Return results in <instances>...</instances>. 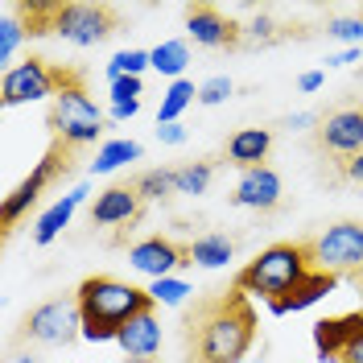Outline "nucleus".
<instances>
[{"label": "nucleus", "instance_id": "f257e3e1", "mask_svg": "<svg viewBox=\"0 0 363 363\" xmlns=\"http://www.w3.org/2000/svg\"><path fill=\"white\" fill-rule=\"evenodd\" d=\"M256 342V310L240 289L199 297L186 314V351L190 363H240Z\"/></svg>", "mask_w": 363, "mask_h": 363}, {"label": "nucleus", "instance_id": "f03ea898", "mask_svg": "<svg viewBox=\"0 0 363 363\" xmlns=\"http://www.w3.org/2000/svg\"><path fill=\"white\" fill-rule=\"evenodd\" d=\"M74 297H79V310H83V339H91V342L120 339V330L133 318L149 314L157 306L149 289L124 285L116 277H87L74 289Z\"/></svg>", "mask_w": 363, "mask_h": 363}, {"label": "nucleus", "instance_id": "7ed1b4c3", "mask_svg": "<svg viewBox=\"0 0 363 363\" xmlns=\"http://www.w3.org/2000/svg\"><path fill=\"white\" fill-rule=\"evenodd\" d=\"M50 140H62L67 149H83L104 136V112L87 95V74L74 67H58V95L45 116Z\"/></svg>", "mask_w": 363, "mask_h": 363}, {"label": "nucleus", "instance_id": "20e7f679", "mask_svg": "<svg viewBox=\"0 0 363 363\" xmlns=\"http://www.w3.org/2000/svg\"><path fill=\"white\" fill-rule=\"evenodd\" d=\"M314 269V252H310V240H285V244H272L264 248L252 264L235 272V281H231V289H240V294L248 297H264V301H277L281 294H289L297 281L306 277V272Z\"/></svg>", "mask_w": 363, "mask_h": 363}, {"label": "nucleus", "instance_id": "39448f33", "mask_svg": "<svg viewBox=\"0 0 363 363\" xmlns=\"http://www.w3.org/2000/svg\"><path fill=\"white\" fill-rule=\"evenodd\" d=\"M70 161H74V149H67L62 140H50V149H45V157L33 165V174H29L21 186H13V190L4 194V206H0V227H4V235H13L17 219H21L38 199H42L45 186H54L58 178H67Z\"/></svg>", "mask_w": 363, "mask_h": 363}, {"label": "nucleus", "instance_id": "423d86ee", "mask_svg": "<svg viewBox=\"0 0 363 363\" xmlns=\"http://www.w3.org/2000/svg\"><path fill=\"white\" fill-rule=\"evenodd\" d=\"M50 33H58L70 45H99L112 33H120V13L112 4H87V0H54Z\"/></svg>", "mask_w": 363, "mask_h": 363}, {"label": "nucleus", "instance_id": "0eeeda50", "mask_svg": "<svg viewBox=\"0 0 363 363\" xmlns=\"http://www.w3.org/2000/svg\"><path fill=\"white\" fill-rule=\"evenodd\" d=\"M25 342H50V347H67V342L83 339V310H79V297L62 294L50 297L42 306H33L29 314L21 318V330H17Z\"/></svg>", "mask_w": 363, "mask_h": 363}, {"label": "nucleus", "instance_id": "6e6552de", "mask_svg": "<svg viewBox=\"0 0 363 363\" xmlns=\"http://www.w3.org/2000/svg\"><path fill=\"white\" fill-rule=\"evenodd\" d=\"M314 252V269H326L335 277H359L363 272V223L347 219V223L326 227L322 235L310 240Z\"/></svg>", "mask_w": 363, "mask_h": 363}, {"label": "nucleus", "instance_id": "1a4fd4ad", "mask_svg": "<svg viewBox=\"0 0 363 363\" xmlns=\"http://www.w3.org/2000/svg\"><path fill=\"white\" fill-rule=\"evenodd\" d=\"M45 95H58V67L45 62V58H25L17 67L4 70L0 79V104L4 108H17V104H33Z\"/></svg>", "mask_w": 363, "mask_h": 363}, {"label": "nucleus", "instance_id": "9d476101", "mask_svg": "<svg viewBox=\"0 0 363 363\" xmlns=\"http://www.w3.org/2000/svg\"><path fill=\"white\" fill-rule=\"evenodd\" d=\"M318 145L342 161L359 157L363 153V104H351V108L322 116L318 120Z\"/></svg>", "mask_w": 363, "mask_h": 363}, {"label": "nucleus", "instance_id": "9b49d317", "mask_svg": "<svg viewBox=\"0 0 363 363\" xmlns=\"http://www.w3.org/2000/svg\"><path fill=\"white\" fill-rule=\"evenodd\" d=\"M186 29L206 50H240L244 45V25L223 17L215 4H190L186 9Z\"/></svg>", "mask_w": 363, "mask_h": 363}, {"label": "nucleus", "instance_id": "f8f14e48", "mask_svg": "<svg viewBox=\"0 0 363 363\" xmlns=\"http://www.w3.org/2000/svg\"><path fill=\"white\" fill-rule=\"evenodd\" d=\"M128 260H133L136 272H145V277H153V281H161V277H169L174 269H186V264H190L186 244H178V240H165V235H149V240L133 244Z\"/></svg>", "mask_w": 363, "mask_h": 363}, {"label": "nucleus", "instance_id": "ddd939ff", "mask_svg": "<svg viewBox=\"0 0 363 363\" xmlns=\"http://www.w3.org/2000/svg\"><path fill=\"white\" fill-rule=\"evenodd\" d=\"M140 211H145V203H140V194L133 190V182L128 186H108L95 203H91V223L95 227H133L136 219H140Z\"/></svg>", "mask_w": 363, "mask_h": 363}, {"label": "nucleus", "instance_id": "4468645a", "mask_svg": "<svg viewBox=\"0 0 363 363\" xmlns=\"http://www.w3.org/2000/svg\"><path fill=\"white\" fill-rule=\"evenodd\" d=\"M335 285H339V277L326 269H310L301 281H297L289 294H281L277 301H269L272 314H297V310H310V306H318L322 297L335 294Z\"/></svg>", "mask_w": 363, "mask_h": 363}, {"label": "nucleus", "instance_id": "2eb2a0df", "mask_svg": "<svg viewBox=\"0 0 363 363\" xmlns=\"http://www.w3.org/2000/svg\"><path fill=\"white\" fill-rule=\"evenodd\" d=\"M231 203L252 206V211H272V206L281 203V178H277V169H269V165L244 169V178H240V186H235Z\"/></svg>", "mask_w": 363, "mask_h": 363}, {"label": "nucleus", "instance_id": "dca6fc26", "mask_svg": "<svg viewBox=\"0 0 363 363\" xmlns=\"http://www.w3.org/2000/svg\"><path fill=\"white\" fill-rule=\"evenodd\" d=\"M363 326V310L355 314H339V318H322L314 322V347H318V359L326 363H339L342 347L355 339V330Z\"/></svg>", "mask_w": 363, "mask_h": 363}, {"label": "nucleus", "instance_id": "f3484780", "mask_svg": "<svg viewBox=\"0 0 363 363\" xmlns=\"http://www.w3.org/2000/svg\"><path fill=\"white\" fill-rule=\"evenodd\" d=\"M269 153H272V128H240V133H231V140H227V161L240 165V169L264 165Z\"/></svg>", "mask_w": 363, "mask_h": 363}, {"label": "nucleus", "instance_id": "a211bd4d", "mask_svg": "<svg viewBox=\"0 0 363 363\" xmlns=\"http://www.w3.org/2000/svg\"><path fill=\"white\" fill-rule=\"evenodd\" d=\"M120 347H124V355L128 359H153L161 351V322L153 318V310L149 314H140V318H133L124 330H120Z\"/></svg>", "mask_w": 363, "mask_h": 363}, {"label": "nucleus", "instance_id": "6ab92c4d", "mask_svg": "<svg viewBox=\"0 0 363 363\" xmlns=\"http://www.w3.org/2000/svg\"><path fill=\"white\" fill-rule=\"evenodd\" d=\"M186 256H190V264H199V269H223L227 260L235 256V240L223 235V231H206V235H194V240L186 244Z\"/></svg>", "mask_w": 363, "mask_h": 363}, {"label": "nucleus", "instance_id": "aec40b11", "mask_svg": "<svg viewBox=\"0 0 363 363\" xmlns=\"http://www.w3.org/2000/svg\"><path fill=\"white\" fill-rule=\"evenodd\" d=\"M83 199H87V186H74L70 194H62V199H58V203H54L42 219H38V227H33V240H38V244L58 240V231L70 223V215L79 211V203H83Z\"/></svg>", "mask_w": 363, "mask_h": 363}, {"label": "nucleus", "instance_id": "412c9836", "mask_svg": "<svg viewBox=\"0 0 363 363\" xmlns=\"http://www.w3.org/2000/svg\"><path fill=\"white\" fill-rule=\"evenodd\" d=\"M133 190L140 194V203H157L178 194V169H145L140 178H133Z\"/></svg>", "mask_w": 363, "mask_h": 363}, {"label": "nucleus", "instance_id": "4be33fe9", "mask_svg": "<svg viewBox=\"0 0 363 363\" xmlns=\"http://www.w3.org/2000/svg\"><path fill=\"white\" fill-rule=\"evenodd\" d=\"M199 99V91H194V83L190 79H174L169 83V91H165V99H161V112H157V128L161 124H178V116L190 108Z\"/></svg>", "mask_w": 363, "mask_h": 363}, {"label": "nucleus", "instance_id": "5701e85b", "mask_svg": "<svg viewBox=\"0 0 363 363\" xmlns=\"http://www.w3.org/2000/svg\"><path fill=\"white\" fill-rule=\"evenodd\" d=\"M136 157H140V145L136 140H108L95 153V161H91V174H112V169H120V165H128Z\"/></svg>", "mask_w": 363, "mask_h": 363}, {"label": "nucleus", "instance_id": "b1692460", "mask_svg": "<svg viewBox=\"0 0 363 363\" xmlns=\"http://www.w3.org/2000/svg\"><path fill=\"white\" fill-rule=\"evenodd\" d=\"M149 58H153V70L157 74H174L178 79L186 62H190V45L186 42H161L157 50H149Z\"/></svg>", "mask_w": 363, "mask_h": 363}, {"label": "nucleus", "instance_id": "393cba45", "mask_svg": "<svg viewBox=\"0 0 363 363\" xmlns=\"http://www.w3.org/2000/svg\"><path fill=\"white\" fill-rule=\"evenodd\" d=\"M211 174H215V161H190V165H182L178 169V194H206Z\"/></svg>", "mask_w": 363, "mask_h": 363}, {"label": "nucleus", "instance_id": "a878e982", "mask_svg": "<svg viewBox=\"0 0 363 363\" xmlns=\"http://www.w3.org/2000/svg\"><path fill=\"white\" fill-rule=\"evenodd\" d=\"M153 67V58H149V50H120L112 62H108V79H124V74H136L140 79V70Z\"/></svg>", "mask_w": 363, "mask_h": 363}, {"label": "nucleus", "instance_id": "bb28decb", "mask_svg": "<svg viewBox=\"0 0 363 363\" xmlns=\"http://www.w3.org/2000/svg\"><path fill=\"white\" fill-rule=\"evenodd\" d=\"M21 38H29L25 25H21V17H17V13H4V21H0V62L13 58V50L21 45Z\"/></svg>", "mask_w": 363, "mask_h": 363}, {"label": "nucleus", "instance_id": "cd10ccee", "mask_svg": "<svg viewBox=\"0 0 363 363\" xmlns=\"http://www.w3.org/2000/svg\"><path fill=\"white\" fill-rule=\"evenodd\" d=\"M281 38H285V33L272 25L269 13H256V17H252V25L244 29V42H252V45H272V42H281Z\"/></svg>", "mask_w": 363, "mask_h": 363}, {"label": "nucleus", "instance_id": "c85d7f7f", "mask_svg": "<svg viewBox=\"0 0 363 363\" xmlns=\"http://www.w3.org/2000/svg\"><path fill=\"white\" fill-rule=\"evenodd\" d=\"M326 33L335 42H347L355 50V45H363V17H335V21L326 25Z\"/></svg>", "mask_w": 363, "mask_h": 363}, {"label": "nucleus", "instance_id": "c756f323", "mask_svg": "<svg viewBox=\"0 0 363 363\" xmlns=\"http://www.w3.org/2000/svg\"><path fill=\"white\" fill-rule=\"evenodd\" d=\"M149 294H153V301H161V306H182L186 294H190V285L178 281V277H161V281H153Z\"/></svg>", "mask_w": 363, "mask_h": 363}, {"label": "nucleus", "instance_id": "7c9ffc66", "mask_svg": "<svg viewBox=\"0 0 363 363\" xmlns=\"http://www.w3.org/2000/svg\"><path fill=\"white\" fill-rule=\"evenodd\" d=\"M231 91H235V87H231V79H227V74H215V79H206L203 87H199V104L215 108V104H223Z\"/></svg>", "mask_w": 363, "mask_h": 363}, {"label": "nucleus", "instance_id": "2f4dec72", "mask_svg": "<svg viewBox=\"0 0 363 363\" xmlns=\"http://www.w3.org/2000/svg\"><path fill=\"white\" fill-rule=\"evenodd\" d=\"M140 91H145V83L136 74H124L112 83V99H140Z\"/></svg>", "mask_w": 363, "mask_h": 363}, {"label": "nucleus", "instance_id": "473e14b6", "mask_svg": "<svg viewBox=\"0 0 363 363\" xmlns=\"http://www.w3.org/2000/svg\"><path fill=\"white\" fill-rule=\"evenodd\" d=\"M339 363H363V326L355 330V339L342 347V355H339Z\"/></svg>", "mask_w": 363, "mask_h": 363}, {"label": "nucleus", "instance_id": "72a5a7b5", "mask_svg": "<svg viewBox=\"0 0 363 363\" xmlns=\"http://www.w3.org/2000/svg\"><path fill=\"white\" fill-rule=\"evenodd\" d=\"M140 112V99H112V116L116 120H128V116Z\"/></svg>", "mask_w": 363, "mask_h": 363}, {"label": "nucleus", "instance_id": "f704fd0d", "mask_svg": "<svg viewBox=\"0 0 363 363\" xmlns=\"http://www.w3.org/2000/svg\"><path fill=\"white\" fill-rule=\"evenodd\" d=\"M157 136H161V145H182V140H186V128H182V124H161Z\"/></svg>", "mask_w": 363, "mask_h": 363}, {"label": "nucleus", "instance_id": "c9c22d12", "mask_svg": "<svg viewBox=\"0 0 363 363\" xmlns=\"http://www.w3.org/2000/svg\"><path fill=\"white\" fill-rule=\"evenodd\" d=\"M342 174L363 186V153H359V157H351V161H342Z\"/></svg>", "mask_w": 363, "mask_h": 363}, {"label": "nucleus", "instance_id": "e433bc0d", "mask_svg": "<svg viewBox=\"0 0 363 363\" xmlns=\"http://www.w3.org/2000/svg\"><path fill=\"white\" fill-rule=\"evenodd\" d=\"M297 87H301V91H318V87H322V70H306V74L297 79Z\"/></svg>", "mask_w": 363, "mask_h": 363}, {"label": "nucleus", "instance_id": "4c0bfd02", "mask_svg": "<svg viewBox=\"0 0 363 363\" xmlns=\"http://www.w3.org/2000/svg\"><path fill=\"white\" fill-rule=\"evenodd\" d=\"M351 281H355V289H359V310H363V272L359 277H351Z\"/></svg>", "mask_w": 363, "mask_h": 363}, {"label": "nucleus", "instance_id": "58836bf2", "mask_svg": "<svg viewBox=\"0 0 363 363\" xmlns=\"http://www.w3.org/2000/svg\"><path fill=\"white\" fill-rule=\"evenodd\" d=\"M124 363H157V359H124Z\"/></svg>", "mask_w": 363, "mask_h": 363}]
</instances>
